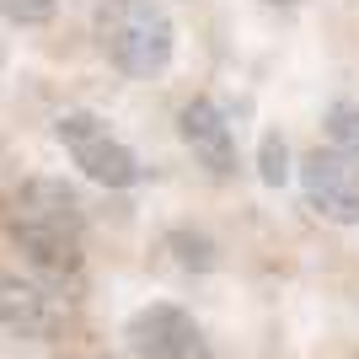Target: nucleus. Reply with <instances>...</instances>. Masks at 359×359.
Wrapping results in <instances>:
<instances>
[{
	"label": "nucleus",
	"mask_w": 359,
	"mask_h": 359,
	"mask_svg": "<svg viewBox=\"0 0 359 359\" xmlns=\"http://www.w3.org/2000/svg\"><path fill=\"white\" fill-rule=\"evenodd\" d=\"M91 38L113 70L135 75V81L161 75L177 48V27L161 0H102L91 16Z\"/></svg>",
	"instance_id": "2"
},
{
	"label": "nucleus",
	"mask_w": 359,
	"mask_h": 359,
	"mask_svg": "<svg viewBox=\"0 0 359 359\" xmlns=\"http://www.w3.org/2000/svg\"><path fill=\"white\" fill-rule=\"evenodd\" d=\"M300 188L306 210L332 225H359V156L338 145H316L300 161Z\"/></svg>",
	"instance_id": "4"
},
{
	"label": "nucleus",
	"mask_w": 359,
	"mask_h": 359,
	"mask_svg": "<svg viewBox=\"0 0 359 359\" xmlns=\"http://www.w3.org/2000/svg\"><path fill=\"white\" fill-rule=\"evenodd\" d=\"M0 81H6V43H0Z\"/></svg>",
	"instance_id": "13"
},
{
	"label": "nucleus",
	"mask_w": 359,
	"mask_h": 359,
	"mask_svg": "<svg viewBox=\"0 0 359 359\" xmlns=\"http://www.w3.org/2000/svg\"><path fill=\"white\" fill-rule=\"evenodd\" d=\"M257 177L269 182V188H285L290 182V145H285L279 129H269L263 145H257Z\"/></svg>",
	"instance_id": "8"
},
{
	"label": "nucleus",
	"mask_w": 359,
	"mask_h": 359,
	"mask_svg": "<svg viewBox=\"0 0 359 359\" xmlns=\"http://www.w3.org/2000/svg\"><path fill=\"white\" fill-rule=\"evenodd\" d=\"M263 6H285V11H290V6H300V0H263Z\"/></svg>",
	"instance_id": "12"
},
{
	"label": "nucleus",
	"mask_w": 359,
	"mask_h": 359,
	"mask_svg": "<svg viewBox=\"0 0 359 359\" xmlns=\"http://www.w3.org/2000/svg\"><path fill=\"white\" fill-rule=\"evenodd\" d=\"M129 354L135 359H215L204 344V327L182 306H166V300H150L129 316Z\"/></svg>",
	"instance_id": "5"
},
{
	"label": "nucleus",
	"mask_w": 359,
	"mask_h": 359,
	"mask_svg": "<svg viewBox=\"0 0 359 359\" xmlns=\"http://www.w3.org/2000/svg\"><path fill=\"white\" fill-rule=\"evenodd\" d=\"M0 11H6V22H16V27H48L54 11H60V0H0Z\"/></svg>",
	"instance_id": "11"
},
{
	"label": "nucleus",
	"mask_w": 359,
	"mask_h": 359,
	"mask_svg": "<svg viewBox=\"0 0 359 359\" xmlns=\"http://www.w3.org/2000/svg\"><path fill=\"white\" fill-rule=\"evenodd\" d=\"M177 135H182V145L194 150V161L204 166L210 177H236V135H231L225 113L210 102V97L182 102V113H177Z\"/></svg>",
	"instance_id": "6"
},
{
	"label": "nucleus",
	"mask_w": 359,
	"mask_h": 359,
	"mask_svg": "<svg viewBox=\"0 0 359 359\" xmlns=\"http://www.w3.org/2000/svg\"><path fill=\"white\" fill-rule=\"evenodd\" d=\"M54 135H60V145L70 150V161L81 166L91 182H102V188H135V182L145 177L140 156L107 129V118H97L86 107L60 113V118H54Z\"/></svg>",
	"instance_id": "3"
},
{
	"label": "nucleus",
	"mask_w": 359,
	"mask_h": 359,
	"mask_svg": "<svg viewBox=\"0 0 359 359\" xmlns=\"http://www.w3.org/2000/svg\"><path fill=\"white\" fill-rule=\"evenodd\" d=\"M166 247H177V263L182 269H215V241L210 236H194V231H172L166 236Z\"/></svg>",
	"instance_id": "10"
},
{
	"label": "nucleus",
	"mask_w": 359,
	"mask_h": 359,
	"mask_svg": "<svg viewBox=\"0 0 359 359\" xmlns=\"http://www.w3.org/2000/svg\"><path fill=\"white\" fill-rule=\"evenodd\" d=\"M0 327L16 338H54L65 327V300L32 279H6L0 285Z\"/></svg>",
	"instance_id": "7"
},
{
	"label": "nucleus",
	"mask_w": 359,
	"mask_h": 359,
	"mask_svg": "<svg viewBox=\"0 0 359 359\" xmlns=\"http://www.w3.org/2000/svg\"><path fill=\"white\" fill-rule=\"evenodd\" d=\"M322 135H327V145L359 156V102H332L327 118H322Z\"/></svg>",
	"instance_id": "9"
},
{
	"label": "nucleus",
	"mask_w": 359,
	"mask_h": 359,
	"mask_svg": "<svg viewBox=\"0 0 359 359\" xmlns=\"http://www.w3.org/2000/svg\"><path fill=\"white\" fill-rule=\"evenodd\" d=\"M6 231L48 279H70L86 263V215L81 198L54 177H32L6 198Z\"/></svg>",
	"instance_id": "1"
}]
</instances>
